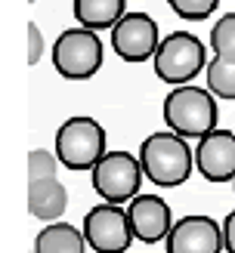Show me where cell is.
Wrapping results in <instances>:
<instances>
[{
	"label": "cell",
	"mask_w": 235,
	"mask_h": 253,
	"mask_svg": "<svg viewBox=\"0 0 235 253\" xmlns=\"http://www.w3.org/2000/svg\"><path fill=\"white\" fill-rule=\"evenodd\" d=\"M140 164H142L148 182H155L161 188H177L195 170V151L189 148L186 136L173 133V130H158L142 139Z\"/></svg>",
	"instance_id": "6da1fadb"
},
{
	"label": "cell",
	"mask_w": 235,
	"mask_h": 253,
	"mask_svg": "<svg viewBox=\"0 0 235 253\" xmlns=\"http://www.w3.org/2000/svg\"><path fill=\"white\" fill-rule=\"evenodd\" d=\"M164 124L167 130L180 133L186 139H201L210 130H217L220 111H217V96L207 90V86H195V84H183L173 86L164 96Z\"/></svg>",
	"instance_id": "7a4b0ae2"
},
{
	"label": "cell",
	"mask_w": 235,
	"mask_h": 253,
	"mask_svg": "<svg viewBox=\"0 0 235 253\" xmlns=\"http://www.w3.org/2000/svg\"><path fill=\"white\" fill-rule=\"evenodd\" d=\"M105 126L99 124L96 118H87V115H74L56 130V155L62 161V167H68L74 173L81 170H93L99 158L105 155Z\"/></svg>",
	"instance_id": "3957f363"
},
{
	"label": "cell",
	"mask_w": 235,
	"mask_h": 253,
	"mask_svg": "<svg viewBox=\"0 0 235 253\" xmlns=\"http://www.w3.org/2000/svg\"><path fill=\"white\" fill-rule=\"evenodd\" d=\"M207 49L192 31H170L167 37H161V46L152 59L155 78L164 81L170 86L192 84L198 74L207 68Z\"/></svg>",
	"instance_id": "277c9868"
},
{
	"label": "cell",
	"mask_w": 235,
	"mask_h": 253,
	"mask_svg": "<svg viewBox=\"0 0 235 253\" xmlns=\"http://www.w3.org/2000/svg\"><path fill=\"white\" fill-rule=\"evenodd\" d=\"M102 41H99V31L93 28H65L49 49V59H53V68L59 71V78L65 81H90L93 74L102 68Z\"/></svg>",
	"instance_id": "5b68a950"
},
{
	"label": "cell",
	"mask_w": 235,
	"mask_h": 253,
	"mask_svg": "<svg viewBox=\"0 0 235 253\" xmlns=\"http://www.w3.org/2000/svg\"><path fill=\"white\" fill-rule=\"evenodd\" d=\"M90 179L96 195L108 201V204H127L140 195L145 170L140 164V155H130V151H105L99 164L90 170Z\"/></svg>",
	"instance_id": "8992f818"
},
{
	"label": "cell",
	"mask_w": 235,
	"mask_h": 253,
	"mask_svg": "<svg viewBox=\"0 0 235 253\" xmlns=\"http://www.w3.org/2000/svg\"><path fill=\"white\" fill-rule=\"evenodd\" d=\"M81 229H84V238L90 244V250H96V253H127L133 238H136L130 216H127V207L108 204V201L87 210Z\"/></svg>",
	"instance_id": "52a82bcc"
},
{
	"label": "cell",
	"mask_w": 235,
	"mask_h": 253,
	"mask_svg": "<svg viewBox=\"0 0 235 253\" xmlns=\"http://www.w3.org/2000/svg\"><path fill=\"white\" fill-rule=\"evenodd\" d=\"M158 46H161V31L148 12H127L111 28V49L118 53L121 62L140 65L145 59H155Z\"/></svg>",
	"instance_id": "ba28073f"
},
{
	"label": "cell",
	"mask_w": 235,
	"mask_h": 253,
	"mask_svg": "<svg viewBox=\"0 0 235 253\" xmlns=\"http://www.w3.org/2000/svg\"><path fill=\"white\" fill-rule=\"evenodd\" d=\"M223 225L204 213H189L173 222L170 235L164 238V253H223Z\"/></svg>",
	"instance_id": "9c48e42d"
},
{
	"label": "cell",
	"mask_w": 235,
	"mask_h": 253,
	"mask_svg": "<svg viewBox=\"0 0 235 253\" xmlns=\"http://www.w3.org/2000/svg\"><path fill=\"white\" fill-rule=\"evenodd\" d=\"M195 170L207 182H235V133L217 126L195 142Z\"/></svg>",
	"instance_id": "30bf717a"
},
{
	"label": "cell",
	"mask_w": 235,
	"mask_h": 253,
	"mask_svg": "<svg viewBox=\"0 0 235 253\" xmlns=\"http://www.w3.org/2000/svg\"><path fill=\"white\" fill-rule=\"evenodd\" d=\"M127 216H130L136 241H142V244L164 241L173 229L170 204L158 195H136L133 201H127Z\"/></svg>",
	"instance_id": "8fae6325"
},
{
	"label": "cell",
	"mask_w": 235,
	"mask_h": 253,
	"mask_svg": "<svg viewBox=\"0 0 235 253\" xmlns=\"http://www.w3.org/2000/svg\"><path fill=\"white\" fill-rule=\"evenodd\" d=\"M68 207V188L59 182V176L28 182V213L41 222H59Z\"/></svg>",
	"instance_id": "7c38bea8"
},
{
	"label": "cell",
	"mask_w": 235,
	"mask_h": 253,
	"mask_svg": "<svg viewBox=\"0 0 235 253\" xmlns=\"http://www.w3.org/2000/svg\"><path fill=\"white\" fill-rule=\"evenodd\" d=\"M74 22L93 31H111L127 16V0H74Z\"/></svg>",
	"instance_id": "4fadbf2b"
},
{
	"label": "cell",
	"mask_w": 235,
	"mask_h": 253,
	"mask_svg": "<svg viewBox=\"0 0 235 253\" xmlns=\"http://www.w3.org/2000/svg\"><path fill=\"white\" fill-rule=\"evenodd\" d=\"M84 229H74L71 222H47L34 238V253H87Z\"/></svg>",
	"instance_id": "5bb4252c"
},
{
	"label": "cell",
	"mask_w": 235,
	"mask_h": 253,
	"mask_svg": "<svg viewBox=\"0 0 235 253\" xmlns=\"http://www.w3.org/2000/svg\"><path fill=\"white\" fill-rule=\"evenodd\" d=\"M204 81L207 90L217 99H226V102H235V59L229 56H210L207 68H204Z\"/></svg>",
	"instance_id": "9a60e30c"
},
{
	"label": "cell",
	"mask_w": 235,
	"mask_h": 253,
	"mask_svg": "<svg viewBox=\"0 0 235 253\" xmlns=\"http://www.w3.org/2000/svg\"><path fill=\"white\" fill-rule=\"evenodd\" d=\"M210 53L235 59V12H226L210 28Z\"/></svg>",
	"instance_id": "2e32d148"
},
{
	"label": "cell",
	"mask_w": 235,
	"mask_h": 253,
	"mask_svg": "<svg viewBox=\"0 0 235 253\" xmlns=\"http://www.w3.org/2000/svg\"><path fill=\"white\" fill-rule=\"evenodd\" d=\"M59 155L47 148H31L28 151V182L31 179H49V176L59 173Z\"/></svg>",
	"instance_id": "e0dca14e"
},
{
	"label": "cell",
	"mask_w": 235,
	"mask_h": 253,
	"mask_svg": "<svg viewBox=\"0 0 235 253\" xmlns=\"http://www.w3.org/2000/svg\"><path fill=\"white\" fill-rule=\"evenodd\" d=\"M170 9L186 22H204L217 12L220 0H167Z\"/></svg>",
	"instance_id": "ac0fdd59"
},
{
	"label": "cell",
	"mask_w": 235,
	"mask_h": 253,
	"mask_svg": "<svg viewBox=\"0 0 235 253\" xmlns=\"http://www.w3.org/2000/svg\"><path fill=\"white\" fill-rule=\"evenodd\" d=\"M25 41H28L25 62H28V65H37V62L44 59V53H47V43H44V34H41V28H37L34 22H28V28H25Z\"/></svg>",
	"instance_id": "d6986e66"
},
{
	"label": "cell",
	"mask_w": 235,
	"mask_h": 253,
	"mask_svg": "<svg viewBox=\"0 0 235 253\" xmlns=\"http://www.w3.org/2000/svg\"><path fill=\"white\" fill-rule=\"evenodd\" d=\"M223 241H226V253H235V210H229L223 219Z\"/></svg>",
	"instance_id": "ffe728a7"
},
{
	"label": "cell",
	"mask_w": 235,
	"mask_h": 253,
	"mask_svg": "<svg viewBox=\"0 0 235 253\" xmlns=\"http://www.w3.org/2000/svg\"><path fill=\"white\" fill-rule=\"evenodd\" d=\"M28 3H37V0H28Z\"/></svg>",
	"instance_id": "44dd1931"
},
{
	"label": "cell",
	"mask_w": 235,
	"mask_h": 253,
	"mask_svg": "<svg viewBox=\"0 0 235 253\" xmlns=\"http://www.w3.org/2000/svg\"><path fill=\"white\" fill-rule=\"evenodd\" d=\"M232 188H235V182H232Z\"/></svg>",
	"instance_id": "7402d4cb"
}]
</instances>
